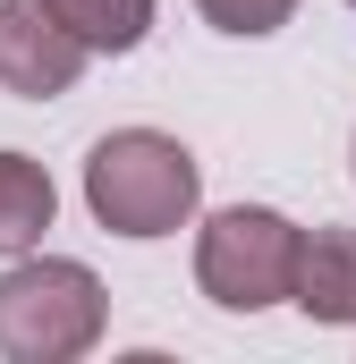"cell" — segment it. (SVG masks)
<instances>
[{
  "label": "cell",
  "mask_w": 356,
  "mask_h": 364,
  "mask_svg": "<svg viewBox=\"0 0 356 364\" xmlns=\"http://www.w3.org/2000/svg\"><path fill=\"white\" fill-rule=\"evenodd\" d=\"M85 212L110 237H178L204 212V161L162 127H110L85 153Z\"/></svg>",
  "instance_id": "obj_1"
},
{
  "label": "cell",
  "mask_w": 356,
  "mask_h": 364,
  "mask_svg": "<svg viewBox=\"0 0 356 364\" xmlns=\"http://www.w3.org/2000/svg\"><path fill=\"white\" fill-rule=\"evenodd\" d=\"M110 331V288L77 255H17L0 272V364H77Z\"/></svg>",
  "instance_id": "obj_2"
},
{
  "label": "cell",
  "mask_w": 356,
  "mask_h": 364,
  "mask_svg": "<svg viewBox=\"0 0 356 364\" xmlns=\"http://www.w3.org/2000/svg\"><path fill=\"white\" fill-rule=\"evenodd\" d=\"M297 255H305V229L288 212H271V203H221L195 229V288L221 314H271V305L297 296Z\"/></svg>",
  "instance_id": "obj_3"
},
{
  "label": "cell",
  "mask_w": 356,
  "mask_h": 364,
  "mask_svg": "<svg viewBox=\"0 0 356 364\" xmlns=\"http://www.w3.org/2000/svg\"><path fill=\"white\" fill-rule=\"evenodd\" d=\"M85 43L51 0H0V93L17 102H60L85 77Z\"/></svg>",
  "instance_id": "obj_4"
},
{
  "label": "cell",
  "mask_w": 356,
  "mask_h": 364,
  "mask_svg": "<svg viewBox=\"0 0 356 364\" xmlns=\"http://www.w3.org/2000/svg\"><path fill=\"white\" fill-rule=\"evenodd\" d=\"M305 322H323V331H348L356 322V229L340 220H323V229H305V255H297V296H288Z\"/></svg>",
  "instance_id": "obj_5"
},
{
  "label": "cell",
  "mask_w": 356,
  "mask_h": 364,
  "mask_svg": "<svg viewBox=\"0 0 356 364\" xmlns=\"http://www.w3.org/2000/svg\"><path fill=\"white\" fill-rule=\"evenodd\" d=\"M51 220H60V186H51V170H43L34 153H0V263L34 255Z\"/></svg>",
  "instance_id": "obj_6"
},
{
  "label": "cell",
  "mask_w": 356,
  "mask_h": 364,
  "mask_svg": "<svg viewBox=\"0 0 356 364\" xmlns=\"http://www.w3.org/2000/svg\"><path fill=\"white\" fill-rule=\"evenodd\" d=\"M68 26H77V43H85L93 60H127L145 34H153V9L162 0H51Z\"/></svg>",
  "instance_id": "obj_7"
},
{
  "label": "cell",
  "mask_w": 356,
  "mask_h": 364,
  "mask_svg": "<svg viewBox=\"0 0 356 364\" xmlns=\"http://www.w3.org/2000/svg\"><path fill=\"white\" fill-rule=\"evenodd\" d=\"M195 9H204L212 34H238V43H263L297 17V0H195Z\"/></svg>",
  "instance_id": "obj_8"
},
{
  "label": "cell",
  "mask_w": 356,
  "mask_h": 364,
  "mask_svg": "<svg viewBox=\"0 0 356 364\" xmlns=\"http://www.w3.org/2000/svg\"><path fill=\"white\" fill-rule=\"evenodd\" d=\"M348 161H356V144H348Z\"/></svg>",
  "instance_id": "obj_9"
},
{
  "label": "cell",
  "mask_w": 356,
  "mask_h": 364,
  "mask_svg": "<svg viewBox=\"0 0 356 364\" xmlns=\"http://www.w3.org/2000/svg\"><path fill=\"white\" fill-rule=\"evenodd\" d=\"M348 9H356V0H348Z\"/></svg>",
  "instance_id": "obj_10"
}]
</instances>
